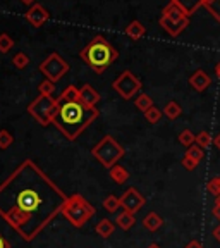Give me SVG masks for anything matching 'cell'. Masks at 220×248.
<instances>
[{
	"label": "cell",
	"instance_id": "6da1fadb",
	"mask_svg": "<svg viewBox=\"0 0 220 248\" xmlns=\"http://www.w3.org/2000/svg\"><path fill=\"white\" fill-rule=\"evenodd\" d=\"M67 200L42 167L26 159L0 185V217L24 241H33L62 212Z\"/></svg>",
	"mask_w": 220,
	"mask_h": 248
},
{
	"label": "cell",
	"instance_id": "7a4b0ae2",
	"mask_svg": "<svg viewBox=\"0 0 220 248\" xmlns=\"http://www.w3.org/2000/svg\"><path fill=\"white\" fill-rule=\"evenodd\" d=\"M59 110L54 123L59 131L69 141H74L93 121L100 116L97 107H88L81 100L76 102H57Z\"/></svg>",
	"mask_w": 220,
	"mask_h": 248
},
{
	"label": "cell",
	"instance_id": "3957f363",
	"mask_svg": "<svg viewBox=\"0 0 220 248\" xmlns=\"http://www.w3.org/2000/svg\"><path fill=\"white\" fill-rule=\"evenodd\" d=\"M79 57L97 74H102L112 62L117 61L119 52L103 36H95L79 54Z\"/></svg>",
	"mask_w": 220,
	"mask_h": 248
},
{
	"label": "cell",
	"instance_id": "277c9868",
	"mask_svg": "<svg viewBox=\"0 0 220 248\" xmlns=\"http://www.w3.org/2000/svg\"><path fill=\"white\" fill-rule=\"evenodd\" d=\"M62 216L74 226V228H83L95 214V207L86 200L83 195H71L66 205L62 207Z\"/></svg>",
	"mask_w": 220,
	"mask_h": 248
},
{
	"label": "cell",
	"instance_id": "5b68a950",
	"mask_svg": "<svg viewBox=\"0 0 220 248\" xmlns=\"http://www.w3.org/2000/svg\"><path fill=\"white\" fill-rule=\"evenodd\" d=\"M159 23L170 36H179L186 28L190 26V16L186 14L177 4L170 2L169 5L163 7Z\"/></svg>",
	"mask_w": 220,
	"mask_h": 248
},
{
	"label": "cell",
	"instance_id": "8992f818",
	"mask_svg": "<svg viewBox=\"0 0 220 248\" xmlns=\"http://www.w3.org/2000/svg\"><path fill=\"white\" fill-rule=\"evenodd\" d=\"M91 154L102 166L110 169V167L116 166L117 160L122 159L126 152L117 143L116 138H112V136H103V138L100 140V143H97L93 147Z\"/></svg>",
	"mask_w": 220,
	"mask_h": 248
},
{
	"label": "cell",
	"instance_id": "52a82bcc",
	"mask_svg": "<svg viewBox=\"0 0 220 248\" xmlns=\"http://www.w3.org/2000/svg\"><path fill=\"white\" fill-rule=\"evenodd\" d=\"M59 104L57 98L54 97H45V95H40L35 100L28 105V112L35 117L42 126H48V124L54 123L55 116H57Z\"/></svg>",
	"mask_w": 220,
	"mask_h": 248
},
{
	"label": "cell",
	"instance_id": "ba28073f",
	"mask_svg": "<svg viewBox=\"0 0 220 248\" xmlns=\"http://www.w3.org/2000/svg\"><path fill=\"white\" fill-rule=\"evenodd\" d=\"M38 69H40V73L45 74L46 79L57 83L59 79H60V78L69 71V64H67V62L64 61L57 52H54V54H50L45 61L42 62V64H40Z\"/></svg>",
	"mask_w": 220,
	"mask_h": 248
},
{
	"label": "cell",
	"instance_id": "9c48e42d",
	"mask_svg": "<svg viewBox=\"0 0 220 248\" xmlns=\"http://www.w3.org/2000/svg\"><path fill=\"white\" fill-rule=\"evenodd\" d=\"M112 86L124 100H129V98L138 95L143 85H141V81H139L131 71H124V73H120V76L117 78L116 81H114Z\"/></svg>",
	"mask_w": 220,
	"mask_h": 248
},
{
	"label": "cell",
	"instance_id": "30bf717a",
	"mask_svg": "<svg viewBox=\"0 0 220 248\" xmlns=\"http://www.w3.org/2000/svg\"><path fill=\"white\" fill-rule=\"evenodd\" d=\"M145 203H147V200H145V197L136 188H128V190L124 191L122 197H120V207L126 212H139L145 207Z\"/></svg>",
	"mask_w": 220,
	"mask_h": 248
},
{
	"label": "cell",
	"instance_id": "8fae6325",
	"mask_svg": "<svg viewBox=\"0 0 220 248\" xmlns=\"http://www.w3.org/2000/svg\"><path fill=\"white\" fill-rule=\"evenodd\" d=\"M24 17H26V21L31 24V26L40 28L43 23H46V21L50 19V14H48V11H46L43 5L35 4V5H31V9L26 12Z\"/></svg>",
	"mask_w": 220,
	"mask_h": 248
},
{
	"label": "cell",
	"instance_id": "7c38bea8",
	"mask_svg": "<svg viewBox=\"0 0 220 248\" xmlns=\"http://www.w3.org/2000/svg\"><path fill=\"white\" fill-rule=\"evenodd\" d=\"M190 85L193 90H196V92L201 93L212 85V78H210L203 69H198L190 76Z\"/></svg>",
	"mask_w": 220,
	"mask_h": 248
},
{
	"label": "cell",
	"instance_id": "4fadbf2b",
	"mask_svg": "<svg viewBox=\"0 0 220 248\" xmlns=\"http://www.w3.org/2000/svg\"><path fill=\"white\" fill-rule=\"evenodd\" d=\"M79 100L88 107H97V104L100 102V93L89 85H83L79 88Z\"/></svg>",
	"mask_w": 220,
	"mask_h": 248
},
{
	"label": "cell",
	"instance_id": "5bb4252c",
	"mask_svg": "<svg viewBox=\"0 0 220 248\" xmlns=\"http://www.w3.org/2000/svg\"><path fill=\"white\" fill-rule=\"evenodd\" d=\"M170 2L177 4L188 16H193L201 5H205L206 0H170Z\"/></svg>",
	"mask_w": 220,
	"mask_h": 248
},
{
	"label": "cell",
	"instance_id": "9a60e30c",
	"mask_svg": "<svg viewBox=\"0 0 220 248\" xmlns=\"http://www.w3.org/2000/svg\"><path fill=\"white\" fill-rule=\"evenodd\" d=\"M145 33H147V28L139 23V21H131V23L128 24V28H126V35H128L131 40L143 38Z\"/></svg>",
	"mask_w": 220,
	"mask_h": 248
},
{
	"label": "cell",
	"instance_id": "2e32d148",
	"mask_svg": "<svg viewBox=\"0 0 220 248\" xmlns=\"http://www.w3.org/2000/svg\"><path fill=\"white\" fill-rule=\"evenodd\" d=\"M95 231L97 234H100L102 238H110L116 231V224H114L110 219H102L97 226H95Z\"/></svg>",
	"mask_w": 220,
	"mask_h": 248
},
{
	"label": "cell",
	"instance_id": "e0dca14e",
	"mask_svg": "<svg viewBox=\"0 0 220 248\" xmlns=\"http://www.w3.org/2000/svg\"><path fill=\"white\" fill-rule=\"evenodd\" d=\"M162 224H163V219L157 212H150L143 219V226H145V229H148V231H157V229L162 228Z\"/></svg>",
	"mask_w": 220,
	"mask_h": 248
},
{
	"label": "cell",
	"instance_id": "ac0fdd59",
	"mask_svg": "<svg viewBox=\"0 0 220 248\" xmlns=\"http://www.w3.org/2000/svg\"><path fill=\"white\" fill-rule=\"evenodd\" d=\"M110 178H112L117 185H124V183L129 179V172H128V169H126V167L116 164L114 167H110Z\"/></svg>",
	"mask_w": 220,
	"mask_h": 248
},
{
	"label": "cell",
	"instance_id": "d6986e66",
	"mask_svg": "<svg viewBox=\"0 0 220 248\" xmlns=\"http://www.w3.org/2000/svg\"><path fill=\"white\" fill-rule=\"evenodd\" d=\"M134 222H136L134 214L126 212V210H124L122 214H119V216H117V219H116V224L119 226L120 229H124V231H128V229H131L132 226H134Z\"/></svg>",
	"mask_w": 220,
	"mask_h": 248
},
{
	"label": "cell",
	"instance_id": "ffe728a7",
	"mask_svg": "<svg viewBox=\"0 0 220 248\" xmlns=\"http://www.w3.org/2000/svg\"><path fill=\"white\" fill-rule=\"evenodd\" d=\"M163 114H165V116L169 117L170 121H174V119H177V117L182 114V107L176 100H170L169 104L163 107Z\"/></svg>",
	"mask_w": 220,
	"mask_h": 248
},
{
	"label": "cell",
	"instance_id": "44dd1931",
	"mask_svg": "<svg viewBox=\"0 0 220 248\" xmlns=\"http://www.w3.org/2000/svg\"><path fill=\"white\" fill-rule=\"evenodd\" d=\"M79 100V88L76 86H67L64 92L60 93V97L57 98V102H76Z\"/></svg>",
	"mask_w": 220,
	"mask_h": 248
},
{
	"label": "cell",
	"instance_id": "7402d4cb",
	"mask_svg": "<svg viewBox=\"0 0 220 248\" xmlns=\"http://www.w3.org/2000/svg\"><path fill=\"white\" fill-rule=\"evenodd\" d=\"M134 105L138 110H143V112H147L148 108L153 107V100H151L150 95H147V93H139L138 97H136L134 100Z\"/></svg>",
	"mask_w": 220,
	"mask_h": 248
},
{
	"label": "cell",
	"instance_id": "603a6c76",
	"mask_svg": "<svg viewBox=\"0 0 220 248\" xmlns=\"http://www.w3.org/2000/svg\"><path fill=\"white\" fill-rule=\"evenodd\" d=\"M119 207H120V198L114 197V195H108V197L103 200V209L107 210V212H110V214L117 212Z\"/></svg>",
	"mask_w": 220,
	"mask_h": 248
},
{
	"label": "cell",
	"instance_id": "cb8c5ba5",
	"mask_svg": "<svg viewBox=\"0 0 220 248\" xmlns=\"http://www.w3.org/2000/svg\"><path fill=\"white\" fill-rule=\"evenodd\" d=\"M179 143L190 148L191 145L196 143V135H193L191 129H184V131H181V135H179Z\"/></svg>",
	"mask_w": 220,
	"mask_h": 248
},
{
	"label": "cell",
	"instance_id": "d4e9b609",
	"mask_svg": "<svg viewBox=\"0 0 220 248\" xmlns=\"http://www.w3.org/2000/svg\"><path fill=\"white\" fill-rule=\"evenodd\" d=\"M162 114H163V110H160L159 107H151V108H148L147 112H145V119L148 121L150 124H157L160 119H162Z\"/></svg>",
	"mask_w": 220,
	"mask_h": 248
},
{
	"label": "cell",
	"instance_id": "484cf974",
	"mask_svg": "<svg viewBox=\"0 0 220 248\" xmlns=\"http://www.w3.org/2000/svg\"><path fill=\"white\" fill-rule=\"evenodd\" d=\"M203 7H205L206 11H208L210 14L220 23V0H206Z\"/></svg>",
	"mask_w": 220,
	"mask_h": 248
},
{
	"label": "cell",
	"instance_id": "4316f807",
	"mask_svg": "<svg viewBox=\"0 0 220 248\" xmlns=\"http://www.w3.org/2000/svg\"><path fill=\"white\" fill-rule=\"evenodd\" d=\"M38 92L40 95H45V97H52V93L55 92V83L50 79H43L38 85Z\"/></svg>",
	"mask_w": 220,
	"mask_h": 248
},
{
	"label": "cell",
	"instance_id": "83f0119b",
	"mask_svg": "<svg viewBox=\"0 0 220 248\" xmlns=\"http://www.w3.org/2000/svg\"><path fill=\"white\" fill-rule=\"evenodd\" d=\"M186 155H188V157H191V159H194L196 162H201V160H203V157H205V150L194 143V145H191V147L188 148Z\"/></svg>",
	"mask_w": 220,
	"mask_h": 248
},
{
	"label": "cell",
	"instance_id": "f1b7e54d",
	"mask_svg": "<svg viewBox=\"0 0 220 248\" xmlns=\"http://www.w3.org/2000/svg\"><path fill=\"white\" fill-rule=\"evenodd\" d=\"M196 145L198 147H201L203 150L205 148H208L210 145H212V136H210L208 131H200L196 135Z\"/></svg>",
	"mask_w": 220,
	"mask_h": 248
},
{
	"label": "cell",
	"instance_id": "f546056e",
	"mask_svg": "<svg viewBox=\"0 0 220 248\" xmlns=\"http://www.w3.org/2000/svg\"><path fill=\"white\" fill-rule=\"evenodd\" d=\"M12 64H14V67H17V69H24V67H28V64H29V57H28L26 54H23V52H19V54H15L14 57H12Z\"/></svg>",
	"mask_w": 220,
	"mask_h": 248
},
{
	"label": "cell",
	"instance_id": "4dcf8cb0",
	"mask_svg": "<svg viewBox=\"0 0 220 248\" xmlns=\"http://www.w3.org/2000/svg\"><path fill=\"white\" fill-rule=\"evenodd\" d=\"M12 141H14V136H12L7 129H0V148L5 150V148L11 147Z\"/></svg>",
	"mask_w": 220,
	"mask_h": 248
},
{
	"label": "cell",
	"instance_id": "1f68e13d",
	"mask_svg": "<svg viewBox=\"0 0 220 248\" xmlns=\"http://www.w3.org/2000/svg\"><path fill=\"white\" fill-rule=\"evenodd\" d=\"M12 45H14V42H12L11 36H9L7 33H2V35H0V52L5 54V52L11 50Z\"/></svg>",
	"mask_w": 220,
	"mask_h": 248
},
{
	"label": "cell",
	"instance_id": "d6a6232c",
	"mask_svg": "<svg viewBox=\"0 0 220 248\" xmlns=\"http://www.w3.org/2000/svg\"><path fill=\"white\" fill-rule=\"evenodd\" d=\"M206 191H208L210 195H213L215 198L220 195V186H219V183H217L215 178H212L208 183H206Z\"/></svg>",
	"mask_w": 220,
	"mask_h": 248
},
{
	"label": "cell",
	"instance_id": "836d02e7",
	"mask_svg": "<svg viewBox=\"0 0 220 248\" xmlns=\"http://www.w3.org/2000/svg\"><path fill=\"white\" fill-rule=\"evenodd\" d=\"M181 164H182V167H184L186 170H194V169H196V166H198L200 162H196L194 159H191V157L184 155V157H182V160H181Z\"/></svg>",
	"mask_w": 220,
	"mask_h": 248
},
{
	"label": "cell",
	"instance_id": "e575fe53",
	"mask_svg": "<svg viewBox=\"0 0 220 248\" xmlns=\"http://www.w3.org/2000/svg\"><path fill=\"white\" fill-rule=\"evenodd\" d=\"M184 248H203V245H201V241H198V240H191Z\"/></svg>",
	"mask_w": 220,
	"mask_h": 248
},
{
	"label": "cell",
	"instance_id": "d590c367",
	"mask_svg": "<svg viewBox=\"0 0 220 248\" xmlns=\"http://www.w3.org/2000/svg\"><path fill=\"white\" fill-rule=\"evenodd\" d=\"M0 248H11V245H9V241L5 240L2 234H0Z\"/></svg>",
	"mask_w": 220,
	"mask_h": 248
},
{
	"label": "cell",
	"instance_id": "8d00e7d4",
	"mask_svg": "<svg viewBox=\"0 0 220 248\" xmlns=\"http://www.w3.org/2000/svg\"><path fill=\"white\" fill-rule=\"evenodd\" d=\"M212 214L220 221V205H217V203H215V205H213V209H212Z\"/></svg>",
	"mask_w": 220,
	"mask_h": 248
},
{
	"label": "cell",
	"instance_id": "74e56055",
	"mask_svg": "<svg viewBox=\"0 0 220 248\" xmlns=\"http://www.w3.org/2000/svg\"><path fill=\"white\" fill-rule=\"evenodd\" d=\"M213 236H215V240L220 243V226H217V228L213 229Z\"/></svg>",
	"mask_w": 220,
	"mask_h": 248
},
{
	"label": "cell",
	"instance_id": "f35d334b",
	"mask_svg": "<svg viewBox=\"0 0 220 248\" xmlns=\"http://www.w3.org/2000/svg\"><path fill=\"white\" fill-rule=\"evenodd\" d=\"M213 145H215V147H217V148H219V150H220V133H219V135L215 136V140H213Z\"/></svg>",
	"mask_w": 220,
	"mask_h": 248
},
{
	"label": "cell",
	"instance_id": "ab89813d",
	"mask_svg": "<svg viewBox=\"0 0 220 248\" xmlns=\"http://www.w3.org/2000/svg\"><path fill=\"white\" fill-rule=\"evenodd\" d=\"M35 2L36 0H21V4H24V5H35Z\"/></svg>",
	"mask_w": 220,
	"mask_h": 248
},
{
	"label": "cell",
	"instance_id": "60d3db41",
	"mask_svg": "<svg viewBox=\"0 0 220 248\" xmlns=\"http://www.w3.org/2000/svg\"><path fill=\"white\" fill-rule=\"evenodd\" d=\"M215 74H217V78L220 79V61L217 62V66H215Z\"/></svg>",
	"mask_w": 220,
	"mask_h": 248
},
{
	"label": "cell",
	"instance_id": "b9f144b4",
	"mask_svg": "<svg viewBox=\"0 0 220 248\" xmlns=\"http://www.w3.org/2000/svg\"><path fill=\"white\" fill-rule=\"evenodd\" d=\"M148 248H160V247H159V245H157V243H151V245H150V247H148Z\"/></svg>",
	"mask_w": 220,
	"mask_h": 248
},
{
	"label": "cell",
	"instance_id": "7bdbcfd3",
	"mask_svg": "<svg viewBox=\"0 0 220 248\" xmlns=\"http://www.w3.org/2000/svg\"><path fill=\"white\" fill-rule=\"evenodd\" d=\"M215 203H217V205H220V195H219V197L215 198Z\"/></svg>",
	"mask_w": 220,
	"mask_h": 248
},
{
	"label": "cell",
	"instance_id": "ee69618b",
	"mask_svg": "<svg viewBox=\"0 0 220 248\" xmlns=\"http://www.w3.org/2000/svg\"><path fill=\"white\" fill-rule=\"evenodd\" d=\"M215 179H217V183H219V186H220V176H215Z\"/></svg>",
	"mask_w": 220,
	"mask_h": 248
}]
</instances>
